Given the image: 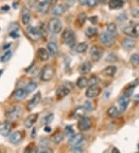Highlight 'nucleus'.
Returning <instances> with one entry per match:
<instances>
[{
    "mask_svg": "<svg viewBox=\"0 0 139 153\" xmlns=\"http://www.w3.org/2000/svg\"><path fill=\"white\" fill-rule=\"evenodd\" d=\"M124 1L123 0H110L108 6L111 10H117L123 7L124 6Z\"/></svg>",
    "mask_w": 139,
    "mask_h": 153,
    "instance_id": "nucleus-25",
    "label": "nucleus"
},
{
    "mask_svg": "<svg viewBox=\"0 0 139 153\" xmlns=\"http://www.w3.org/2000/svg\"><path fill=\"white\" fill-rule=\"evenodd\" d=\"M41 100V94L39 92H37L36 94H34L33 97L30 99V101L27 102V105H26V108H27L28 111H32L33 109H34L37 106V105L39 104V102Z\"/></svg>",
    "mask_w": 139,
    "mask_h": 153,
    "instance_id": "nucleus-10",
    "label": "nucleus"
},
{
    "mask_svg": "<svg viewBox=\"0 0 139 153\" xmlns=\"http://www.w3.org/2000/svg\"><path fill=\"white\" fill-rule=\"evenodd\" d=\"M12 55H13V53H12L11 51H8L7 52L5 53V54H3L1 57V61L2 63H6V62H8L10 58L12 57Z\"/></svg>",
    "mask_w": 139,
    "mask_h": 153,
    "instance_id": "nucleus-37",
    "label": "nucleus"
},
{
    "mask_svg": "<svg viewBox=\"0 0 139 153\" xmlns=\"http://www.w3.org/2000/svg\"><path fill=\"white\" fill-rule=\"evenodd\" d=\"M104 51L97 46H93L90 50V55L94 61H97L101 58Z\"/></svg>",
    "mask_w": 139,
    "mask_h": 153,
    "instance_id": "nucleus-9",
    "label": "nucleus"
},
{
    "mask_svg": "<svg viewBox=\"0 0 139 153\" xmlns=\"http://www.w3.org/2000/svg\"><path fill=\"white\" fill-rule=\"evenodd\" d=\"M44 1L47 2L49 4H50V5H52V4H56V3L58 0H44Z\"/></svg>",
    "mask_w": 139,
    "mask_h": 153,
    "instance_id": "nucleus-49",
    "label": "nucleus"
},
{
    "mask_svg": "<svg viewBox=\"0 0 139 153\" xmlns=\"http://www.w3.org/2000/svg\"><path fill=\"white\" fill-rule=\"evenodd\" d=\"M66 10H67V7L63 5H56L53 9L52 13L55 16H60L63 15Z\"/></svg>",
    "mask_w": 139,
    "mask_h": 153,
    "instance_id": "nucleus-27",
    "label": "nucleus"
},
{
    "mask_svg": "<svg viewBox=\"0 0 139 153\" xmlns=\"http://www.w3.org/2000/svg\"><path fill=\"white\" fill-rule=\"evenodd\" d=\"M83 140V135L80 133H77V134H72V136L71 137V138L69 139V145L72 147L74 146H77L79 144H80L82 142V141Z\"/></svg>",
    "mask_w": 139,
    "mask_h": 153,
    "instance_id": "nucleus-12",
    "label": "nucleus"
},
{
    "mask_svg": "<svg viewBox=\"0 0 139 153\" xmlns=\"http://www.w3.org/2000/svg\"><path fill=\"white\" fill-rule=\"evenodd\" d=\"M97 33H98V30H97V28H95V27H88L85 30L86 36L89 38L94 37V36H96L97 34Z\"/></svg>",
    "mask_w": 139,
    "mask_h": 153,
    "instance_id": "nucleus-30",
    "label": "nucleus"
},
{
    "mask_svg": "<svg viewBox=\"0 0 139 153\" xmlns=\"http://www.w3.org/2000/svg\"><path fill=\"white\" fill-rule=\"evenodd\" d=\"M27 95V92L25 89H22V88H20V89L16 90L14 93H13V97L17 100V101H21V100H23L25 97Z\"/></svg>",
    "mask_w": 139,
    "mask_h": 153,
    "instance_id": "nucleus-24",
    "label": "nucleus"
},
{
    "mask_svg": "<svg viewBox=\"0 0 139 153\" xmlns=\"http://www.w3.org/2000/svg\"><path fill=\"white\" fill-rule=\"evenodd\" d=\"M97 2H98V0H87V5L90 7H94L97 4Z\"/></svg>",
    "mask_w": 139,
    "mask_h": 153,
    "instance_id": "nucleus-44",
    "label": "nucleus"
},
{
    "mask_svg": "<svg viewBox=\"0 0 139 153\" xmlns=\"http://www.w3.org/2000/svg\"><path fill=\"white\" fill-rule=\"evenodd\" d=\"M11 125L8 121L0 123V134L2 136H8L11 132Z\"/></svg>",
    "mask_w": 139,
    "mask_h": 153,
    "instance_id": "nucleus-13",
    "label": "nucleus"
},
{
    "mask_svg": "<svg viewBox=\"0 0 139 153\" xmlns=\"http://www.w3.org/2000/svg\"><path fill=\"white\" fill-rule=\"evenodd\" d=\"M37 56L39 58L41 61H46L50 57V54H49L47 50L44 48H39L37 51Z\"/></svg>",
    "mask_w": 139,
    "mask_h": 153,
    "instance_id": "nucleus-21",
    "label": "nucleus"
},
{
    "mask_svg": "<svg viewBox=\"0 0 139 153\" xmlns=\"http://www.w3.org/2000/svg\"><path fill=\"white\" fill-rule=\"evenodd\" d=\"M10 36H12V37H14V38L18 37L19 34L17 33L16 32V31H13V32H12V33H10Z\"/></svg>",
    "mask_w": 139,
    "mask_h": 153,
    "instance_id": "nucleus-48",
    "label": "nucleus"
},
{
    "mask_svg": "<svg viewBox=\"0 0 139 153\" xmlns=\"http://www.w3.org/2000/svg\"><path fill=\"white\" fill-rule=\"evenodd\" d=\"M63 138H64V135H63V133H56L54 135H53L52 141L54 143L59 144L63 140Z\"/></svg>",
    "mask_w": 139,
    "mask_h": 153,
    "instance_id": "nucleus-34",
    "label": "nucleus"
},
{
    "mask_svg": "<svg viewBox=\"0 0 139 153\" xmlns=\"http://www.w3.org/2000/svg\"><path fill=\"white\" fill-rule=\"evenodd\" d=\"M77 86L80 89H83V88H85L86 87L88 86V79L85 76H81L80 78H78V80H77Z\"/></svg>",
    "mask_w": 139,
    "mask_h": 153,
    "instance_id": "nucleus-29",
    "label": "nucleus"
},
{
    "mask_svg": "<svg viewBox=\"0 0 139 153\" xmlns=\"http://www.w3.org/2000/svg\"><path fill=\"white\" fill-rule=\"evenodd\" d=\"M84 108L86 109V111H92V105L90 101H86L85 105H84Z\"/></svg>",
    "mask_w": 139,
    "mask_h": 153,
    "instance_id": "nucleus-46",
    "label": "nucleus"
},
{
    "mask_svg": "<svg viewBox=\"0 0 139 153\" xmlns=\"http://www.w3.org/2000/svg\"><path fill=\"white\" fill-rule=\"evenodd\" d=\"M47 26H48V30H50V32L52 33L56 34L59 33L61 31L63 24H62V22L60 19L56 18V17H54L49 21Z\"/></svg>",
    "mask_w": 139,
    "mask_h": 153,
    "instance_id": "nucleus-2",
    "label": "nucleus"
},
{
    "mask_svg": "<svg viewBox=\"0 0 139 153\" xmlns=\"http://www.w3.org/2000/svg\"><path fill=\"white\" fill-rule=\"evenodd\" d=\"M98 2H100V3L104 4V3H105L106 2H107V0H98Z\"/></svg>",
    "mask_w": 139,
    "mask_h": 153,
    "instance_id": "nucleus-54",
    "label": "nucleus"
},
{
    "mask_svg": "<svg viewBox=\"0 0 139 153\" xmlns=\"http://www.w3.org/2000/svg\"><path fill=\"white\" fill-rule=\"evenodd\" d=\"M50 4H49L48 2H46V1H43V2H41L38 4L37 6V10L38 12L42 14H46L49 12L50 10Z\"/></svg>",
    "mask_w": 139,
    "mask_h": 153,
    "instance_id": "nucleus-22",
    "label": "nucleus"
},
{
    "mask_svg": "<svg viewBox=\"0 0 139 153\" xmlns=\"http://www.w3.org/2000/svg\"><path fill=\"white\" fill-rule=\"evenodd\" d=\"M61 38L63 43L69 45V46L74 45V43H75V40H76L75 33H74V31L72 30H71V29L65 30L63 32V33H62Z\"/></svg>",
    "mask_w": 139,
    "mask_h": 153,
    "instance_id": "nucleus-5",
    "label": "nucleus"
},
{
    "mask_svg": "<svg viewBox=\"0 0 139 153\" xmlns=\"http://www.w3.org/2000/svg\"><path fill=\"white\" fill-rule=\"evenodd\" d=\"M74 149H73V151L74 152H82V149H80V148H78L77 146H74Z\"/></svg>",
    "mask_w": 139,
    "mask_h": 153,
    "instance_id": "nucleus-47",
    "label": "nucleus"
},
{
    "mask_svg": "<svg viewBox=\"0 0 139 153\" xmlns=\"http://www.w3.org/2000/svg\"><path fill=\"white\" fill-rule=\"evenodd\" d=\"M99 82H100V79H99V77L93 76H91L90 80H88V85H89V86H91V85H96V84H98Z\"/></svg>",
    "mask_w": 139,
    "mask_h": 153,
    "instance_id": "nucleus-39",
    "label": "nucleus"
},
{
    "mask_svg": "<svg viewBox=\"0 0 139 153\" xmlns=\"http://www.w3.org/2000/svg\"><path fill=\"white\" fill-rule=\"evenodd\" d=\"M86 20H87V14L85 13H81L79 14L77 19V22L79 26H82L84 23H85Z\"/></svg>",
    "mask_w": 139,
    "mask_h": 153,
    "instance_id": "nucleus-32",
    "label": "nucleus"
},
{
    "mask_svg": "<svg viewBox=\"0 0 139 153\" xmlns=\"http://www.w3.org/2000/svg\"><path fill=\"white\" fill-rule=\"evenodd\" d=\"M26 34L31 40L33 42H38L42 39V33L40 30L36 27L33 26H29L26 29Z\"/></svg>",
    "mask_w": 139,
    "mask_h": 153,
    "instance_id": "nucleus-3",
    "label": "nucleus"
},
{
    "mask_svg": "<svg viewBox=\"0 0 139 153\" xmlns=\"http://www.w3.org/2000/svg\"><path fill=\"white\" fill-rule=\"evenodd\" d=\"M86 109L84 108H82V107H80V108H77L75 109V111H74V114H73V117L74 118H80L82 117L85 115L86 114Z\"/></svg>",
    "mask_w": 139,
    "mask_h": 153,
    "instance_id": "nucleus-28",
    "label": "nucleus"
},
{
    "mask_svg": "<svg viewBox=\"0 0 139 153\" xmlns=\"http://www.w3.org/2000/svg\"><path fill=\"white\" fill-rule=\"evenodd\" d=\"M112 152H117V153H119L120 152V151H119L118 149H116V148H114L113 149H112Z\"/></svg>",
    "mask_w": 139,
    "mask_h": 153,
    "instance_id": "nucleus-52",
    "label": "nucleus"
},
{
    "mask_svg": "<svg viewBox=\"0 0 139 153\" xmlns=\"http://www.w3.org/2000/svg\"><path fill=\"white\" fill-rule=\"evenodd\" d=\"M137 1H138V2H139V0H137Z\"/></svg>",
    "mask_w": 139,
    "mask_h": 153,
    "instance_id": "nucleus-55",
    "label": "nucleus"
},
{
    "mask_svg": "<svg viewBox=\"0 0 139 153\" xmlns=\"http://www.w3.org/2000/svg\"><path fill=\"white\" fill-rule=\"evenodd\" d=\"M121 45H122L123 49H124L125 51H131L135 46V41L132 38H125L121 43Z\"/></svg>",
    "mask_w": 139,
    "mask_h": 153,
    "instance_id": "nucleus-16",
    "label": "nucleus"
},
{
    "mask_svg": "<svg viewBox=\"0 0 139 153\" xmlns=\"http://www.w3.org/2000/svg\"><path fill=\"white\" fill-rule=\"evenodd\" d=\"M38 118V114H33L28 116L24 121V126L26 128H30L35 124Z\"/></svg>",
    "mask_w": 139,
    "mask_h": 153,
    "instance_id": "nucleus-17",
    "label": "nucleus"
},
{
    "mask_svg": "<svg viewBox=\"0 0 139 153\" xmlns=\"http://www.w3.org/2000/svg\"><path fill=\"white\" fill-rule=\"evenodd\" d=\"M21 19L23 24L26 25L30 21V13L26 7H22L21 12Z\"/></svg>",
    "mask_w": 139,
    "mask_h": 153,
    "instance_id": "nucleus-19",
    "label": "nucleus"
},
{
    "mask_svg": "<svg viewBox=\"0 0 139 153\" xmlns=\"http://www.w3.org/2000/svg\"><path fill=\"white\" fill-rule=\"evenodd\" d=\"M108 114L109 117L111 118H117L118 117L119 114H120V112H119L118 109L116 108V107H111L108 110Z\"/></svg>",
    "mask_w": 139,
    "mask_h": 153,
    "instance_id": "nucleus-31",
    "label": "nucleus"
},
{
    "mask_svg": "<svg viewBox=\"0 0 139 153\" xmlns=\"http://www.w3.org/2000/svg\"><path fill=\"white\" fill-rule=\"evenodd\" d=\"M50 145V142L46 138H43L39 141V146L40 147H47Z\"/></svg>",
    "mask_w": 139,
    "mask_h": 153,
    "instance_id": "nucleus-43",
    "label": "nucleus"
},
{
    "mask_svg": "<svg viewBox=\"0 0 139 153\" xmlns=\"http://www.w3.org/2000/svg\"><path fill=\"white\" fill-rule=\"evenodd\" d=\"M45 131H49V132H50V131H51V129H50V127H46V128H45Z\"/></svg>",
    "mask_w": 139,
    "mask_h": 153,
    "instance_id": "nucleus-53",
    "label": "nucleus"
},
{
    "mask_svg": "<svg viewBox=\"0 0 139 153\" xmlns=\"http://www.w3.org/2000/svg\"><path fill=\"white\" fill-rule=\"evenodd\" d=\"M124 34H126L128 36H132V37H135V36H139V23H132L126 27H124Z\"/></svg>",
    "mask_w": 139,
    "mask_h": 153,
    "instance_id": "nucleus-6",
    "label": "nucleus"
},
{
    "mask_svg": "<svg viewBox=\"0 0 139 153\" xmlns=\"http://www.w3.org/2000/svg\"><path fill=\"white\" fill-rule=\"evenodd\" d=\"M70 93H71V88H69L66 85H61L56 90V97L58 98H63V97L68 95Z\"/></svg>",
    "mask_w": 139,
    "mask_h": 153,
    "instance_id": "nucleus-14",
    "label": "nucleus"
},
{
    "mask_svg": "<svg viewBox=\"0 0 139 153\" xmlns=\"http://www.w3.org/2000/svg\"><path fill=\"white\" fill-rule=\"evenodd\" d=\"M22 109L20 106L15 105L8 109L6 112V116L9 121H15L19 120L22 115Z\"/></svg>",
    "mask_w": 139,
    "mask_h": 153,
    "instance_id": "nucleus-1",
    "label": "nucleus"
},
{
    "mask_svg": "<svg viewBox=\"0 0 139 153\" xmlns=\"http://www.w3.org/2000/svg\"><path fill=\"white\" fill-rule=\"evenodd\" d=\"M46 50L48 51L50 56H54L57 54L58 47L56 43L50 42V43H47V45H46Z\"/></svg>",
    "mask_w": 139,
    "mask_h": 153,
    "instance_id": "nucleus-18",
    "label": "nucleus"
},
{
    "mask_svg": "<svg viewBox=\"0 0 139 153\" xmlns=\"http://www.w3.org/2000/svg\"><path fill=\"white\" fill-rule=\"evenodd\" d=\"M65 133L67 135H70V134H73L74 133V129L72 128L71 126H67L65 128Z\"/></svg>",
    "mask_w": 139,
    "mask_h": 153,
    "instance_id": "nucleus-45",
    "label": "nucleus"
},
{
    "mask_svg": "<svg viewBox=\"0 0 139 153\" xmlns=\"http://www.w3.org/2000/svg\"><path fill=\"white\" fill-rule=\"evenodd\" d=\"M107 29H108V32L111 33L112 34L115 33L117 32V26L114 22H111V23L108 24Z\"/></svg>",
    "mask_w": 139,
    "mask_h": 153,
    "instance_id": "nucleus-38",
    "label": "nucleus"
},
{
    "mask_svg": "<svg viewBox=\"0 0 139 153\" xmlns=\"http://www.w3.org/2000/svg\"><path fill=\"white\" fill-rule=\"evenodd\" d=\"M130 63L134 67H137L139 64V55L137 54V53L132 55L131 57H130Z\"/></svg>",
    "mask_w": 139,
    "mask_h": 153,
    "instance_id": "nucleus-36",
    "label": "nucleus"
},
{
    "mask_svg": "<svg viewBox=\"0 0 139 153\" xmlns=\"http://www.w3.org/2000/svg\"><path fill=\"white\" fill-rule=\"evenodd\" d=\"M91 68H92V66L91 63L89 61H85L80 64L79 71L81 74H87L91 71Z\"/></svg>",
    "mask_w": 139,
    "mask_h": 153,
    "instance_id": "nucleus-23",
    "label": "nucleus"
},
{
    "mask_svg": "<svg viewBox=\"0 0 139 153\" xmlns=\"http://www.w3.org/2000/svg\"><path fill=\"white\" fill-rule=\"evenodd\" d=\"M78 128L82 131H88L91 127V121L89 118L83 116L82 118H79V121L77 123Z\"/></svg>",
    "mask_w": 139,
    "mask_h": 153,
    "instance_id": "nucleus-8",
    "label": "nucleus"
},
{
    "mask_svg": "<svg viewBox=\"0 0 139 153\" xmlns=\"http://www.w3.org/2000/svg\"><path fill=\"white\" fill-rule=\"evenodd\" d=\"M117 56L115 54H114V53H111V54L108 55L107 57H106V61L107 62H111V63H112V62H115L117 61Z\"/></svg>",
    "mask_w": 139,
    "mask_h": 153,
    "instance_id": "nucleus-41",
    "label": "nucleus"
},
{
    "mask_svg": "<svg viewBox=\"0 0 139 153\" xmlns=\"http://www.w3.org/2000/svg\"><path fill=\"white\" fill-rule=\"evenodd\" d=\"M130 98L129 96L126 95V94H124L123 96L120 97V99L118 100V104L119 106H120V108L121 111H125V109L127 108L128 104H129Z\"/></svg>",
    "mask_w": 139,
    "mask_h": 153,
    "instance_id": "nucleus-20",
    "label": "nucleus"
},
{
    "mask_svg": "<svg viewBox=\"0 0 139 153\" xmlns=\"http://www.w3.org/2000/svg\"><path fill=\"white\" fill-rule=\"evenodd\" d=\"M100 41L101 43L106 47H110L114 42V37L112 33L109 32L102 33L100 36Z\"/></svg>",
    "mask_w": 139,
    "mask_h": 153,
    "instance_id": "nucleus-7",
    "label": "nucleus"
},
{
    "mask_svg": "<svg viewBox=\"0 0 139 153\" xmlns=\"http://www.w3.org/2000/svg\"><path fill=\"white\" fill-rule=\"evenodd\" d=\"M54 75V69L52 65L46 64L43 67L40 74V79L43 81H49L53 78Z\"/></svg>",
    "mask_w": 139,
    "mask_h": 153,
    "instance_id": "nucleus-4",
    "label": "nucleus"
},
{
    "mask_svg": "<svg viewBox=\"0 0 139 153\" xmlns=\"http://www.w3.org/2000/svg\"><path fill=\"white\" fill-rule=\"evenodd\" d=\"M78 2L81 6H84V5H87V0H78Z\"/></svg>",
    "mask_w": 139,
    "mask_h": 153,
    "instance_id": "nucleus-50",
    "label": "nucleus"
},
{
    "mask_svg": "<svg viewBox=\"0 0 139 153\" xmlns=\"http://www.w3.org/2000/svg\"><path fill=\"white\" fill-rule=\"evenodd\" d=\"M22 138H23V135H22V133L21 131H15L9 137V142L14 144V145H16V144H19V142H22Z\"/></svg>",
    "mask_w": 139,
    "mask_h": 153,
    "instance_id": "nucleus-15",
    "label": "nucleus"
},
{
    "mask_svg": "<svg viewBox=\"0 0 139 153\" xmlns=\"http://www.w3.org/2000/svg\"><path fill=\"white\" fill-rule=\"evenodd\" d=\"M134 101L136 103H139V94H137L134 97Z\"/></svg>",
    "mask_w": 139,
    "mask_h": 153,
    "instance_id": "nucleus-51",
    "label": "nucleus"
},
{
    "mask_svg": "<svg viewBox=\"0 0 139 153\" xmlns=\"http://www.w3.org/2000/svg\"><path fill=\"white\" fill-rule=\"evenodd\" d=\"M101 90L100 88L97 86V84L96 85H91L89 88H87V91H86V97L88 98H94L96 97L100 94Z\"/></svg>",
    "mask_w": 139,
    "mask_h": 153,
    "instance_id": "nucleus-11",
    "label": "nucleus"
},
{
    "mask_svg": "<svg viewBox=\"0 0 139 153\" xmlns=\"http://www.w3.org/2000/svg\"><path fill=\"white\" fill-rule=\"evenodd\" d=\"M117 72V67L115 66H108L102 71V74L104 76H113Z\"/></svg>",
    "mask_w": 139,
    "mask_h": 153,
    "instance_id": "nucleus-26",
    "label": "nucleus"
},
{
    "mask_svg": "<svg viewBox=\"0 0 139 153\" xmlns=\"http://www.w3.org/2000/svg\"><path fill=\"white\" fill-rule=\"evenodd\" d=\"M54 119V114H49V115L46 116V117L43 118V123L45 124V125H49V124H50L51 122H52L53 120Z\"/></svg>",
    "mask_w": 139,
    "mask_h": 153,
    "instance_id": "nucleus-40",
    "label": "nucleus"
},
{
    "mask_svg": "<svg viewBox=\"0 0 139 153\" xmlns=\"http://www.w3.org/2000/svg\"><path fill=\"white\" fill-rule=\"evenodd\" d=\"M88 48V45L86 43H80L79 44H77L76 47V51L77 53H84L86 52V51Z\"/></svg>",
    "mask_w": 139,
    "mask_h": 153,
    "instance_id": "nucleus-35",
    "label": "nucleus"
},
{
    "mask_svg": "<svg viewBox=\"0 0 139 153\" xmlns=\"http://www.w3.org/2000/svg\"><path fill=\"white\" fill-rule=\"evenodd\" d=\"M36 88H37L36 82H34V81H31V82H30L29 84H27V85H26L25 90L26 91L27 94H30V93H32L33 91H34L36 89Z\"/></svg>",
    "mask_w": 139,
    "mask_h": 153,
    "instance_id": "nucleus-33",
    "label": "nucleus"
},
{
    "mask_svg": "<svg viewBox=\"0 0 139 153\" xmlns=\"http://www.w3.org/2000/svg\"><path fill=\"white\" fill-rule=\"evenodd\" d=\"M52 149H50L48 147H40L39 149L37 150V152L39 153H50L52 152Z\"/></svg>",
    "mask_w": 139,
    "mask_h": 153,
    "instance_id": "nucleus-42",
    "label": "nucleus"
}]
</instances>
